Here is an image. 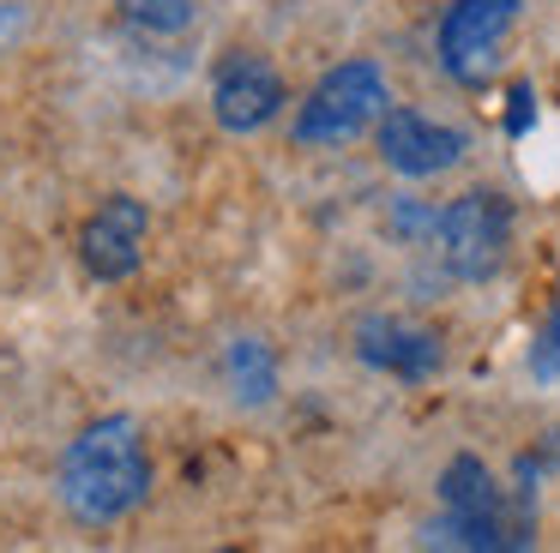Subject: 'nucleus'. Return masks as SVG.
I'll use <instances>...</instances> for the list:
<instances>
[{"label":"nucleus","instance_id":"obj_3","mask_svg":"<svg viewBox=\"0 0 560 553\" xmlns=\"http://www.w3.org/2000/svg\"><path fill=\"white\" fill-rule=\"evenodd\" d=\"M386 103H392V91H386V72H380L374 60H338V67L302 96L290 139L307 144V151H319V144H350L355 132H368L386 115Z\"/></svg>","mask_w":560,"mask_h":553},{"label":"nucleus","instance_id":"obj_5","mask_svg":"<svg viewBox=\"0 0 560 553\" xmlns=\"http://www.w3.org/2000/svg\"><path fill=\"white\" fill-rule=\"evenodd\" d=\"M434 240H440V259H446V271L458 283H488L506 264V247H512V204L488 187L458 192L440 211Z\"/></svg>","mask_w":560,"mask_h":553},{"label":"nucleus","instance_id":"obj_4","mask_svg":"<svg viewBox=\"0 0 560 553\" xmlns=\"http://www.w3.org/2000/svg\"><path fill=\"white\" fill-rule=\"evenodd\" d=\"M518 12L524 0H452L434 31L440 72L452 84H464V91H488L500 60H506L512 31H518Z\"/></svg>","mask_w":560,"mask_h":553},{"label":"nucleus","instance_id":"obj_9","mask_svg":"<svg viewBox=\"0 0 560 553\" xmlns=\"http://www.w3.org/2000/svg\"><path fill=\"white\" fill-rule=\"evenodd\" d=\"M355 355H362L368 367L404 379V385H422V379H434V373H440L446 349H440V337L428 331V325L392 319V313H368V319L355 325Z\"/></svg>","mask_w":560,"mask_h":553},{"label":"nucleus","instance_id":"obj_12","mask_svg":"<svg viewBox=\"0 0 560 553\" xmlns=\"http://www.w3.org/2000/svg\"><path fill=\"white\" fill-rule=\"evenodd\" d=\"M530 379H560V289H555V307H548L542 331H536L530 343Z\"/></svg>","mask_w":560,"mask_h":553},{"label":"nucleus","instance_id":"obj_1","mask_svg":"<svg viewBox=\"0 0 560 553\" xmlns=\"http://www.w3.org/2000/svg\"><path fill=\"white\" fill-rule=\"evenodd\" d=\"M151 499V457L133 415H97L61 457V505L79 523H121Z\"/></svg>","mask_w":560,"mask_h":553},{"label":"nucleus","instance_id":"obj_2","mask_svg":"<svg viewBox=\"0 0 560 553\" xmlns=\"http://www.w3.org/2000/svg\"><path fill=\"white\" fill-rule=\"evenodd\" d=\"M440 505L446 517L422 529L428 548H476V553H500V548H530V499H506L494 487L482 457H452L440 469Z\"/></svg>","mask_w":560,"mask_h":553},{"label":"nucleus","instance_id":"obj_11","mask_svg":"<svg viewBox=\"0 0 560 553\" xmlns=\"http://www.w3.org/2000/svg\"><path fill=\"white\" fill-rule=\"evenodd\" d=\"M121 19L145 36H182L194 24V0H115Z\"/></svg>","mask_w":560,"mask_h":553},{"label":"nucleus","instance_id":"obj_6","mask_svg":"<svg viewBox=\"0 0 560 553\" xmlns=\"http://www.w3.org/2000/svg\"><path fill=\"white\" fill-rule=\"evenodd\" d=\"M145 235H151L145 199L109 192V199L85 216V228H79V259H85V271L97 276V283H121V276H133L139 259H145Z\"/></svg>","mask_w":560,"mask_h":553},{"label":"nucleus","instance_id":"obj_8","mask_svg":"<svg viewBox=\"0 0 560 553\" xmlns=\"http://www.w3.org/2000/svg\"><path fill=\"white\" fill-rule=\"evenodd\" d=\"M470 139L446 120H428L416 108H386L380 115V163L404 180H428V175H446L452 163H464Z\"/></svg>","mask_w":560,"mask_h":553},{"label":"nucleus","instance_id":"obj_10","mask_svg":"<svg viewBox=\"0 0 560 553\" xmlns=\"http://www.w3.org/2000/svg\"><path fill=\"white\" fill-rule=\"evenodd\" d=\"M230 385L242 403H271V391H278V361H271V349L259 337H235L230 343Z\"/></svg>","mask_w":560,"mask_h":553},{"label":"nucleus","instance_id":"obj_7","mask_svg":"<svg viewBox=\"0 0 560 553\" xmlns=\"http://www.w3.org/2000/svg\"><path fill=\"white\" fill-rule=\"evenodd\" d=\"M283 103H290V91H283L278 67L266 55H230L218 67V79H211V120L223 132H235V139L271 127Z\"/></svg>","mask_w":560,"mask_h":553},{"label":"nucleus","instance_id":"obj_13","mask_svg":"<svg viewBox=\"0 0 560 553\" xmlns=\"http://www.w3.org/2000/svg\"><path fill=\"white\" fill-rule=\"evenodd\" d=\"M530 127H536V91H530V84H512V91H506V132H512V139H524Z\"/></svg>","mask_w":560,"mask_h":553}]
</instances>
